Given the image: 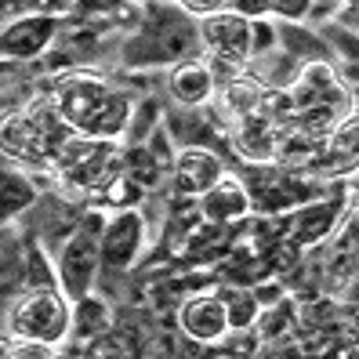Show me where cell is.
I'll use <instances>...</instances> for the list:
<instances>
[{
	"mask_svg": "<svg viewBox=\"0 0 359 359\" xmlns=\"http://www.w3.org/2000/svg\"><path fill=\"white\" fill-rule=\"evenodd\" d=\"M200 40L210 48V55H215L218 62L236 69L255 55V22L236 15V11H215V15L203 18Z\"/></svg>",
	"mask_w": 359,
	"mask_h": 359,
	"instance_id": "cell-7",
	"label": "cell"
},
{
	"mask_svg": "<svg viewBox=\"0 0 359 359\" xmlns=\"http://www.w3.org/2000/svg\"><path fill=\"white\" fill-rule=\"evenodd\" d=\"M73 323L69 330H76V337H88V341H95V337H102L105 330L113 327L116 316L109 312V305H105L102 298H91V294H83V298L73 302Z\"/></svg>",
	"mask_w": 359,
	"mask_h": 359,
	"instance_id": "cell-19",
	"label": "cell"
},
{
	"mask_svg": "<svg viewBox=\"0 0 359 359\" xmlns=\"http://www.w3.org/2000/svg\"><path fill=\"white\" fill-rule=\"evenodd\" d=\"M171 167H175V193L178 196H203L225 175L222 160L210 149H182L178 160H171Z\"/></svg>",
	"mask_w": 359,
	"mask_h": 359,
	"instance_id": "cell-13",
	"label": "cell"
},
{
	"mask_svg": "<svg viewBox=\"0 0 359 359\" xmlns=\"http://www.w3.org/2000/svg\"><path fill=\"white\" fill-rule=\"evenodd\" d=\"M0 355L11 359V337H0Z\"/></svg>",
	"mask_w": 359,
	"mask_h": 359,
	"instance_id": "cell-27",
	"label": "cell"
},
{
	"mask_svg": "<svg viewBox=\"0 0 359 359\" xmlns=\"http://www.w3.org/2000/svg\"><path fill=\"white\" fill-rule=\"evenodd\" d=\"M193 51H196V29L175 8L160 4H149V22L123 44V58L135 62V66H160V62H175Z\"/></svg>",
	"mask_w": 359,
	"mask_h": 359,
	"instance_id": "cell-3",
	"label": "cell"
},
{
	"mask_svg": "<svg viewBox=\"0 0 359 359\" xmlns=\"http://www.w3.org/2000/svg\"><path fill=\"white\" fill-rule=\"evenodd\" d=\"M178 327L185 330V337H193V341H200V345L222 341L225 330H229L222 298L218 294H196V298H189L178 309Z\"/></svg>",
	"mask_w": 359,
	"mask_h": 359,
	"instance_id": "cell-11",
	"label": "cell"
},
{
	"mask_svg": "<svg viewBox=\"0 0 359 359\" xmlns=\"http://www.w3.org/2000/svg\"><path fill=\"white\" fill-rule=\"evenodd\" d=\"M145 240V218L138 215L135 207H123L113 222L102 225V236H98V262L105 272H123L131 269L138 250Z\"/></svg>",
	"mask_w": 359,
	"mask_h": 359,
	"instance_id": "cell-8",
	"label": "cell"
},
{
	"mask_svg": "<svg viewBox=\"0 0 359 359\" xmlns=\"http://www.w3.org/2000/svg\"><path fill=\"white\" fill-rule=\"evenodd\" d=\"M51 167L76 189H102L116 171H123V153H116V145L105 138L73 131L58 145Z\"/></svg>",
	"mask_w": 359,
	"mask_h": 359,
	"instance_id": "cell-5",
	"label": "cell"
},
{
	"mask_svg": "<svg viewBox=\"0 0 359 359\" xmlns=\"http://www.w3.org/2000/svg\"><path fill=\"white\" fill-rule=\"evenodd\" d=\"M55 109L62 113V120H66L73 131L91 135V138H105V142H113L128 131L131 113H135L128 91H120L109 80L88 76V73H73L58 83Z\"/></svg>",
	"mask_w": 359,
	"mask_h": 359,
	"instance_id": "cell-1",
	"label": "cell"
},
{
	"mask_svg": "<svg viewBox=\"0 0 359 359\" xmlns=\"http://www.w3.org/2000/svg\"><path fill=\"white\" fill-rule=\"evenodd\" d=\"M167 88H171V95L182 105H203V102H210V95H215V69L200 58H189L171 73V83H167Z\"/></svg>",
	"mask_w": 359,
	"mask_h": 359,
	"instance_id": "cell-17",
	"label": "cell"
},
{
	"mask_svg": "<svg viewBox=\"0 0 359 359\" xmlns=\"http://www.w3.org/2000/svg\"><path fill=\"white\" fill-rule=\"evenodd\" d=\"M98 236H102V225H76L73 236L66 240L58 255V280H62V294L69 302L91 294V283L98 276Z\"/></svg>",
	"mask_w": 359,
	"mask_h": 359,
	"instance_id": "cell-6",
	"label": "cell"
},
{
	"mask_svg": "<svg viewBox=\"0 0 359 359\" xmlns=\"http://www.w3.org/2000/svg\"><path fill=\"white\" fill-rule=\"evenodd\" d=\"M269 11H276V15L298 22V18H305L312 11V0H269Z\"/></svg>",
	"mask_w": 359,
	"mask_h": 359,
	"instance_id": "cell-24",
	"label": "cell"
},
{
	"mask_svg": "<svg viewBox=\"0 0 359 359\" xmlns=\"http://www.w3.org/2000/svg\"><path fill=\"white\" fill-rule=\"evenodd\" d=\"M262 95H265V80L250 76V73H240V76H232L222 88V109L232 113V120H240V116L258 109Z\"/></svg>",
	"mask_w": 359,
	"mask_h": 359,
	"instance_id": "cell-18",
	"label": "cell"
},
{
	"mask_svg": "<svg viewBox=\"0 0 359 359\" xmlns=\"http://www.w3.org/2000/svg\"><path fill=\"white\" fill-rule=\"evenodd\" d=\"M229 11H236L243 18H262L269 15V0H229Z\"/></svg>",
	"mask_w": 359,
	"mask_h": 359,
	"instance_id": "cell-25",
	"label": "cell"
},
{
	"mask_svg": "<svg viewBox=\"0 0 359 359\" xmlns=\"http://www.w3.org/2000/svg\"><path fill=\"white\" fill-rule=\"evenodd\" d=\"M69 323H73L69 298L58 294L51 283L29 287L11 309V334L26 337V341L58 345V341L69 337Z\"/></svg>",
	"mask_w": 359,
	"mask_h": 359,
	"instance_id": "cell-4",
	"label": "cell"
},
{
	"mask_svg": "<svg viewBox=\"0 0 359 359\" xmlns=\"http://www.w3.org/2000/svg\"><path fill=\"white\" fill-rule=\"evenodd\" d=\"M287 98L294 105V113L312 109V105H341V88H337V80H334V69L327 62L316 58L309 66H302L294 88H287Z\"/></svg>",
	"mask_w": 359,
	"mask_h": 359,
	"instance_id": "cell-14",
	"label": "cell"
},
{
	"mask_svg": "<svg viewBox=\"0 0 359 359\" xmlns=\"http://www.w3.org/2000/svg\"><path fill=\"white\" fill-rule=\"evenodd\" d=\"M341 215H345L341 200H323V203L305 200L283 218V240L294 243L298 250H312L334 232V225L341 222Z\"/></svg>",
	"mask_w": 359,
	"mask_h": 359,
	"instance_id": "cell-9",
	"label": "cell"
},
{
	"mask_svg": "<svg viewBox=\"0 0 359 359\" xmlns=\"http://www.w3.org/2000/svg\"><path fill=\"white\" fill-rule=\"evenodd\" d=\"M218 298L225 305V320H229V330H250L258 320V298H255V290L250 287H240V283H232L225 290H218Z\"/></svg>",
	"mask_w": 359,
	"mask_h": 359,
	"instance_id": "cell-21",
	"label": "cell"
},
{
	"mask_svg": "<svg viewBox=\"0 0 359 359\" xmlns=\"http://www.w3.org/2000/svg\"><path fill=\"white\" fill-rule=\"evenodd\" d=\"M355 138H359V120L355 113L337 116V123L330 128V153L341 160H355Z\"/></svg>",
	"mask_w": 359,
	"mask_h": 359,
	"instance_id": "cell-23",
	"label": "cell"
},
{
	"mask_svg": "<svg viewBox=\"0 0 359 359\" xmlns=\"http://www.w3.org/2000/svg\"><path fill=\"white\" fill-rule=\"evenodd\" d=\"M283 123H272L262 113H247L232 120V138H236V153L250 163H272L276 160V135Z\"/></svg>",
	"mask_w": 359,
	"mask_h": 359,
	"instance_id": "cell-15",
	"label": "cell"
},
{
	"mask_svg": "<svg viewBox=\"0 0 359 359\" xmlns=\"http://www.w3.org/2000/svg\"><path fill=\"white\" fill-rule=\"evenodd\" d=\"M36 203V185L29 175H22L18 167H11L8 160L0 163V225L15 222L18 215Z\"/></svg>",
	"mask_w": 359,
	"mask_h": 359,
	"instance_id": "cell-16",
	"label": "cell"
},
{
	"mask_svg": "<svg viewBox=\"0 0 359 359\" xmlns=\"http://www.w3.org/2000/svg\"><path fill=\"white\" fill-rule=\"evenodd\" d=\"M98 193L105 196V203H109V207H135L138 200H142V185L135 182V178H128V175H123V171H116L109 182H105L102 189H98Z\"/></svg>",
	"mask_w": 359,
	"mask_h": 359,
	"instance_id": "cell-22",
	"label": "cell"
},
{
	"mask_svg": "<svg viewBox=\"0 0 359 359\" xmlns=\"http://www.w3.org/2000/svg\"><path fill=\"white\" fill-rule=\"evenodd\" d=\"M175 4L182 11H189V15H215V11H222L229 4V0H175Z\"/></svg>",
	"mask_w": 359,
	"mask_h": 359,
	"instance_id": "cell-26",
	"label": "cell"
},
{
	"mask_svg": "<svg viewBox=\"0 0 359 359\" xmlns=\"http://www.w3.org/2000/svg\"><path fill=\"white\" fill-rule=\"evenodd\" d=\"M200 218L203 222H215V225H232L240 222L247 210H250V196H247V185L232 175H222L215 185L200 196Z\"/></svg>",
	"mask_w": 359,
	"mask_h": 359,
	"instance_id": "cell-12",
	"label": "cell"
},
{
	"mask_svg": "<svg viewBox=\"0 0 359 359\" xmlns=\"http://www.w3.org/2000/svg\"><path fill=\"white\" fill-rule=\"evenodd\" d=\"M4 160H11V156H8V153H4V149H0V163H4Z\"/></svg>",
	"mask_w": 359,
	"mask_h": 359,
	"instance_id": "cell-28",
	"label": "cell"
},
{
	"mask_svg": "<svg viewBox=\"0 0 359 359\" xmlns=\"http://www.w3.org/2000/svg\"><path fill=\"white\" fill-rule=\"evenodd\" d=\"M73 135V128L55 105H33L18 109L0 120V149L11 160H29V163H51L58 145Z\"/></svg>",
	"mask_w": 359,
	"mask_h": 359,
	"instance_id": "cell-2",
	"label": "cell"
},
{
	"mask_svg": "<svg viewBox=\"0 0 359 359\" xmlns=\"http://www.w3.org/2000/svg\"><path fill=\"white\" fill-rule=\"evenodd\" d=\"M258 316H262V320H255V327H258V348H262V341L265 345H276V341H283V337H290L298 309H294V302L283 294L280 302L258 309Z\"/></svg>",
	"mask_w": 359,
	"mask_h": 359,
	"instance_id": "cell-20",
	"label": "cell"
},
{
	"mask_svg": "<svg viewBox=\"0 0 359 359\" xmlns=\"http://www.w3.org/2000/svg\"><path fill=\"white\" fill-rule=\"evenodd\" d=\"M62 29L58 15H22L0 33V62H29L40 58Z\"/></svg>",
	"mask_w": 359,
	"mask_h": 359,
	"instance_id": "cell-10",
	"label": "cell"
}]
</instances>
